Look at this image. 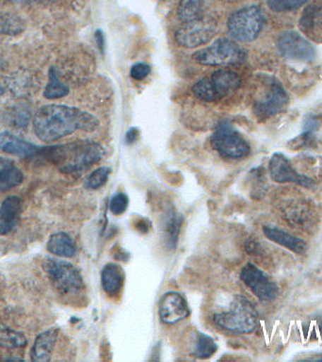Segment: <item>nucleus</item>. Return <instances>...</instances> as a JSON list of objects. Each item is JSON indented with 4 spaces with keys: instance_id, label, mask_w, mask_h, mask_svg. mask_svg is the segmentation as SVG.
Segmentation results:
<instances>
[{
    "instance_id": "obj_38",
    "label": "nucleus",
    "mask_w": 322,
    "mask_h": 362,
    "mask_svg": "<svg viewBox=\"0 0 322 362\" xmlns=\"http://www.w3.org/2000/svg\"><path fill=\"white\" fill-rule=\"evenodd\" d=\"M3 1L13 3V4H19V3L27 1V0H3Z\"/></svg>"
},
{
    "instance_id": "obj_11",
    "label": "nucleus",
    "mask_w": 322,
    "mask_h": 362,
    "mask_svg": "<svg viewBox=\"0 0 322 362\" xmlns=\"http://www.w3.org/2000/svg\"><path fill=\"white\" fill-rule=\"evenodd\" d=\"M240 279L261 301H273L279 294L278 286L253 263H247L240 272Z\"/></svg>"
},
{
    "instance_id": "obj_4",
    "label": "nucleus",
    "mask_w": 322,
    "mask_h": 362,
    "mask_svg": "<svg viewBox=\"0 0 322 362\" xmlns=\"http://www.w3.org/2000/svg\"><path fill=\"white\" fill-rule=\"evenodd\" d=\"M42 266L51 285L62 296H73L83 290L84 281L80 272L72 263L47 257Z\"/></svg>"
},
{
    "instance_id": "obj_7",
    "label": "nucleus",
    "mask_w": 322,
    "mask_h": 362,
    "mask_svg": "<svg viewBox=\"0 0 322 362\" xmlns=\"http://www.w3.org/2000/svg\"><path fill=\"white\" fill-rule=\"evenodd\" d=\"M264 16L256 6H249L229 17L227 30L232 38L247 42L258 37L264 27Z\"/></svg>"
},
{
    "instance_id": "obj_41",
    "label": "nucleus",
    "mask_w": 322,
    "mask_h": 362,
    "mask_svg": "<svg viewBox=\"0 0 322 362\" xmlns=\"http://www.w3.org/2000/svg\"><path fill=\"white\" fill-rule=\"evenodd\" d=\"M33 1H38V2H42V3H48V2L55 1V0H33Z\"/></svg>"
},
{
    "instance_id": "obj_14",
    "label": "nucleus",
    "mask_w": 322,
    "mask_h": 362,
    "mask_svg": "<svg viewBox=\"0 0 322 362\" xmlns=\"http://www.w3.org/2000/svg\"><path fill=\"white\" fill-rule=\"evenodd\" d=\"M287 102L288 95L285 88L277 81H271L264 98L254 104V115L259 120H267L276 115Z\"/></svg>"
},
{
    "instance_id": "obj_42",
    "label": "nucleus",
    "mask_w": 322,
    "mask_h": 362,
    "mask_svg": "<svg viewBox=\"0 0 322 362\" xmlns=\"http://www.w3.org/2000/svg\"><path fill=\"white\" fill-rule=\"evenodd\" d=\"M315 359H316V361H322V355H321V358H316Z\"/></svg>"
},
{
    "instance_id": "obj_20",
    "label": "nucleus",
    "mask_w": 322,
    "mask_h": 362,
    "mask_svg": "<svg viewBox=\"0 0 322 362\" xmlns=\"http://www.w3.org/2000/svg\"><path fill=\"white\" fill-rule=\"evenodd\" d=\"M264 235L271 242L288 249L299 255H304L307 251V243L301 238L287 233L282 229L273 228V226H263Z\"/></svg>"
},
{
    "instance_id": "obj_12",
    "label": "nucleus",
    "mask_w": 322,
    "mask_h": 362,
    "mask_svg": "<svg viewBox=\"0 0 322 362\" xmlns=\"http://www.w3.org/2000/svg\"><path fill=\"white\" fill-rule=\"evenodd\" d=\"M268 170L271 180L277 183L292 182L305 188L314 186L312 178L296 172L290 160L282 153H274L268 163Z\"/></svg>"
},
{
    "instance_id": "obj_27",
    "label": "nucleus",
    "mask_w": 322,
    "mask_h": 362,
    "mask_svg": "<svg viewBox=\"0 0 322 362\" xmlns=\"http://www.w3.org/2000/svg\"><path fill=\"white\" fill-rule=\"evenodd\" d=\"M69 88L59 78L55 67H51L48 74V83L45 87L44 96L47 99H58L66 96Z\"/></svg>"
},
{
    "instance_id": "obj_29",
    "label": "nucleus",
    "mask_w": 322,
    "mask_h": 362,
    "mask_svg": "<svg viewBox=\"0 0 322 362\" xmlns=\"http://www.w3.org/2000/svg\"><path fill=\"white\" fill-rule=\"evenodd\" d=\"M110 169L109 167H99L95 170L85 180L84 186L90 191L100 189L109 180Z\"/></svg>"
},
{
    "instance_id": "obj_30",
    "label": "nucleus",
    "mask_w": 322,
    "mask_h": 362,
    "mask_svg": "<svg viewBox=\"0 0 322 362\" xmlns=\"http://www.w3.org/2000/svg\"><path fill=\"white\" fill-rule=\"evenodd\" d=\"M8 122L16 127H25L30 120V110L27 106L18 105L7 113Z\"/></svg>"
},
{
    "instance_id": "obj_1",
    "label": "nucleus",
    "mask_w": 322,
    "mask_h": 362,
    "mask_svg": "<svg viewBox=\"0 0 322 362\" xmlns=\"http://www.w3.org/2000/svg\"><path fill=\"white\" fill-rule=\"evenodd\" d=\"M97 127L95 116L64 105H47L37 110L33 117L34 132L44 143H53L76 130L93 132Z\"/></svg>"
},
{
    "instance_id": "obj_26",
    "label": "nucleus",
    "mask_w": 322,
    "mask_h": 362,
    "mask_svg": "<svg viewBox=\"0 0 322 362\" xmlns=\"http://www.w3.org/2000/svg\"><path fill=\"white\" fill-rule=\"evenodd\" d=\"M217 344L211 337L203 332H197L195 337L193 352L196 358L208 359L217 352Z\"/></svg>"
},
{
    "instance_id": "obj_15",
    "label": "nucleus",
    "mask_w": 322,
    "mask_h": 362,
    "mask_svg": "<svg viewBox=\"0 0 322 362\" xmlns=\"http://www.w3.org/2000/svg\"><path fill=\"white\" fill-rule=\"evenodd\" d=\"M299 27L306 38L322 42L321 0H315L304 8L299 18Z\"/></svg>"
},
{
    "instance_id": "obj_5",
    "label": "nucleus",
    "mask_w": 322,
    "mask_h": 362,
    "mask_svg": "<svg viewBox=\"0 0 322 362\" xmlns=\"http://www.w3.org/2000/svg\"><path fill=\"white\" fill-rule=\"evenodd\" d=\"M242 78L239 74L229 70H217L200 79L192 87V93L200 100L213 102L231 95L239 89Z\"/></svg>"
},
{
    "instance_id": "obj_19",
    "label": "nucleus",
    "mask_w": 322,
    "mask_h": 362,
    "mask_svg": "<svg viewBox=\"0 0 322 362\" xmlns=\"http://www.w3.org/2000/svg\"><path fill=\"white\" fill-rule=\"evenodd\" d=\"M58 328H50L37 337L30 350V358L33 362H47L52 356L56 339H58Z\"/></svg>"
},
{
    "instance_id": "obj_36",
    "label": "nucleus",
    "mask_w": 322,
    "mask_h": 362,
    "mask_svg": "<svg viewBox=\"0 0 322 362\" xmlns=\"http://www.w3.org/2000/svg\"><path fill=\"white\" fill-rule=\"evenodd\" d=\"M138 137H140V132H138L137 127H131V129L126 132L124 141H126V144H132L138 141Z\"/></svg>"
},
{
    "instance_id": "obj_24",
    "label": "nucleus",
    "mask_w": 322,
    "mask_h": 362,
    "mask_svg": "<svg viewBox=\"0 0 322 362\" xmlns=\"http://www.w3.org/2000/svg\"><path fill=\"white\" fill-rule=\"evenodd\" d=\"M25 30V23L21 17L10 11H0V34L16 36L24 33Z\"/></svg>"
},
{
    "instance_id": "obj_22",
    "label": "nucleus",
    "mask_w": 322,
    "mask_h": 362,
    "mask_svg": "<svg viewBox=\"0 0 322 362\" xmlns=\"http://www.w3.org/2000/svg\"><path fill=\"white\" fill-rule=\"evenodd\" d=\"M24 180V175L13 160L0 157V189L19 186Z\"/></svg>"
},
{
    "instance_id": "obj_3",
    "label": "nucleus",
    "mask_w": 322,
    "mask_h": 362,
    "mask_svg": "<svg viewBox=\"0 0 322 362\" xmlns=\"http://www.w3.org/2000/svg\"><path fill=\"white\" fill-rule=\"evenodd\" d=\"M258 314L250 300L237 296L228 311L215 314L213 322L220 329L234 334H250L256 329Z\"/></svg>"
},
{
    "instance_id": "obj_21",
    "label": "nucleus",
    "mask_w": 322,
    "mask_h": 362,
    "mask_svg": "<svg viewBox=\"0 0 322 362\" xmlns=\"http://www.w3.org/2000/svg\"><path fill=\"white\" fill-rule=\"evenodd\" d=\"M47 250L58 257H73L76 254V246L72 237L65 232L51 235L47 242Z\"/></svg>"
},
{
    "instance_id": "obj_9",
    "label": "nucleus",
    "mask_w": 322,
    "mask_h": 362,
    "mask_svg": "<svg viewBox=\"0 0 322 362\" xmlns=\"http://www.w3.org/2000/svg\"><path fill=\"white\" fill-rule=\"evenodd\" d=\"M277 49L285 59L311 62L315 59L316 48L312 42L295 30H285L279 36Z\"/></svg>"
},
{
    "instance_id": "obj_8",
    "label": "nucleus",
    "mask_w": 322,
    "mask_h": 362,
    "mask_svg": "<svg viewBox=\"0 0 322 362\" xmlns=\"http://www.w3.org/2000/svg\"><path fill=\"white\" fill-rule=\"evenodd\" d=\"M210 144L220 157L239 160L250 154L251 147L248 141L229 124H220L210 138Z\"/></svg>"
},
{
    "instance_id": "obj_13",
    "label": "nucleus",
    "mask_w": 322,
    "mask_h": 362,
    "mask_svg": "<svg viewBox=\"0 0 322 362\" xmlns=\"http://www.w3.org/2000/svg\"><path fill=\"white\" fill-rule=\"evenodd\" d=\"M191 315L185 297L177 291H169L161 297L158 304V316L165 325H174Z\"/></svg>"
},
{
    "instance_id": "obj_35",
    "label": "nucleus",
    "mask_w": 322,
    "mask_h": 362,
    "mask_svg": "<svg viewBox=\"0 0 322 362\" xmlns=\"http://www.w3.org/2000/svg\"><path fill=\"white\" fill-rule=\"evenodd\" d=\"M135 228H137V230L140 231L141 233L147 234L149 232L150 228H151V223H150L148 220L141 218V219L136 221Z\"/></svg>"
},
{
    "instance_id": "obj_31",
    "label": "nucleus",
    "mask_w": 322,
    "mask_h": 362,
    "mask_svg": "<svg viewBox=\"0 0 322 362\" xmlns=\"http://www.w3.org/2000/svg\"><path fill=\"white\" fill-rule=\"evenodd\" d=\"M309 0H267L268 8L275 13H287L298 10Z\"/></svg>"
},
{
    "instance_id": "obj_16",
    "label": "nucleus",
    "mask_w": 322,
    "mask_h": 362,
    "mask_svg": "<svg viewBox=\"0 0 322 362\" xmlns=\"http://www.w3.org/2000/svg\"><path fill=\"white\" fill-rule=\"evenodd\" d=\"M0 150L20 158H32L41 156L44 147L37 146L22 140L13 133L4 132L0 133Z\"/></svg>"
},
{
    "instance_id": "obj_39",
    "label": "nucleus",
    "mask_w": 322,
    "mask_h": 362,
    "mask_svg": "<svg viewBox=\"0 0 322 362\" xmlns=\"http://www.w3.org/2000/svg\"><path fill=\"white\" fill-rule=\"evenodd\" d=\"M4 359L5 361H10V359H11V361H23L22 358H16V356H14V358H5Z\"/></svg>"
},
{
    "instance_id": "obj_17",
    "label": "nucleus",
    "mask_w": 322,
    "mask_h": 362,
    "mask_svg": "<svg viewBox=\"0 0 322 362\" xmlns=\"http://www.w3.org/2000/svg\"><path fill=\"white\" fill-rule=\"evenodd\" d=\"M124 284V271L117 263H107L101 271V286L107 296H120Z\"/></svg>"
},
{
    "instance_id": "obj_6",
    "label": "nucleus",
    "mask_w": 322,
    "mask_h": 362,
    "mask_svg": "<svg viewBox=\"0 0 322 362\" xmlns=\"http://www.w3.org/2000/svg\"><path fill=\"white\" fill-rule=\"evenodd\" d=\"M197 64L208 66H220L242 64L247 59V52L233 40L217 39L209 47L203 48L192 56Z\"/></svg>"
},
{
    "instance_id": "obj_40",
    "label": "nucleus",
    "mask_w": 322,
    "mask_h": 362,
    "mask_svg": "<svg viewBox=\"0 0 322 362\" xmlns=\"http://www.w3.org/2000/svg\"><path fill=\"white\" fill-rule=\"evenodd\" d=\"M4 93H5L4 87L2 86V84H0V98H1V96L3 95H4Z\"/></svg>"
},
{
    "instance_id": "obj_18",
    "label": "nucleus",
    "mask_w": 322,
    "mask_h": 362,
    "mask_svg": "<svg viewBox=\"0 0 322 362\" xmlns=\"http://www.w3.org/2000/svg\"><path fill=\"white\" fill-rule=\"evenodd\" d=\"M22 212L21 199L11 195L0 206V235L11 233L16 228Z\"/></svg>"
},
{
    "instance_id": "obj_33",
    "label": "nucleus",
    "mask_w": 322,
    "mask_h": 362,
    "mask_svg": "<svg viewBox=\"0 0 322 362\" xmlns=\"http://www.w3.org/2000/svg\"><path fill=\"white\" fill-rule=\"evenodd\" d=\"M151 72V67L150 65L143 64V62H138L133 65L130 69V76L136 81H143Z\"/></svg>"
},
{
    "instance_id": "obj_34",
    "label": "nucleus",
    "mask_w": 322,
    "mask_h": 362,
    "mask_svg": "<svg viewBox=\"0 0 322 362\" xmlns=\"http://www.w3.org/2000/svg\"><path fill=\"white\" fill-rule=\"evenodd\" d=\"M319 121L315 116H309L304 121V132L314 133L318 129Z\"/></svg>"
},
{
    "instance_id": "obj_37",
    "label": "nucleus",
    "mask_w": 322,
    "mask_h": 362,
    "mask_svg": "<svg viewBox=\"0 0 322 362\" xmlns=\"http://www.w3.org/2000/svg\"><path fill=\"white\" fill-rule=\"evenodd\" d=\"M96 44H97V47L99 50L101 51V53H105V48H106V40H105V35L103 31L101 30H97L95 33Z\"/></svg>"
},
{
    "instance_id": "obj_32",
    "label": "nucleus",
    "mask_w": 322,
    "mask_h": 362,
    "mask_svg": "<svg viewBox=\"0 0 322 362\" xmlns=\"http://www.w3.org/2000/svg\"><path fill=\"white\" fill-rule=\"evenodd\" d=\"M129 197L124 192H118L113 195L109 201V211L115 216H119L126 212L129 208Z\"/></svg>"
},
{
    "instance_id": "obj_28",
    "label": "nucleus",
    "mask_w": 322,
    "mask_h": 362,
    "mask_svg": "<svg viewBox=\"0 0 322 362\" xmlns=\"http://www.w3.org/2000/svg\"><path fill=\"white\" fill-rule=\"evenodd\" d=\"M27 339L18 331L10 329L0 324V345L6 348H21L27 345Z\"/></svg>"
},
{
    "instance_id": "obj_2",
    "label": "nucleus",
    "mask_w": 322,
    "mask_h": 362,
    "mask_svg": "<svg viewBox=\"0 0 322 362\" xmlns=\"http://www.w3.org/2000/svg\"><path fill=\"white\" fill-rule=\"evenodd\" d=\"M105 150L92 141H76L73 143L44 147L42 157L50 160L64 174H78L97 163L103 158Z\"/></svg>"
},
{
    "instance_id": "obj_25",
    "label": "nucleus",
    "mask_w": 322,
    "mask_h": 362,
    "mask_svg": "<svg viewBox=\"0 0 322 362\" xmlns=\"http://www.w3.org/2000/svg\"><path fill=\"white\" fill-rule=\"evenodd\" d=\"M203 0H180L178 7V18L185 24L202 18Z\"/></svg>"
},
{
    "instance_id": "obj_23",
    "label": "nucleus",
    "mask_w": 322,
    "mask_h": 362,
    "mask_svg": "<svg viewBox=\"0 0 322 362\" xmlns=\"http://www.w3.org/2000/svg\"><path fill=\"white\" fill-rule=\"evenodd\" d=\"M183 221L182 215L177 214V212L171 211L167 215L165 225H164V232H165L167 246H168V248H171L172 250L177 248Z\"/></svg>"
},
{
    "instance_id": "obj_10",
    "label": "nucleus",
    "mask_w": 322,
    "mask_h": 362,
    "mask_svg": "<svg viewBox=\"0 0 322 362\" xmlns=\"http://www.w3.org/2000/svg\"><path fill=\"white\" fill-rule=\"evenodd\" d=\"M216 31V23L203 16L194 21L185 23L177 30L175 39L182 47L193 48L210 41Z\"/></svg>"
}]
</instances>
